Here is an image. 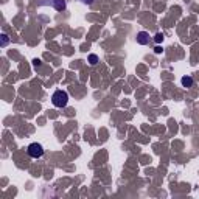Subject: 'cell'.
<instances>
[{
    "instance_id": "obj_10",
    "label": "cell",
    "mask_w": 199,
    "mask_h": 199,
    "mask_svg": "<svg viewBox=\"0 0 199 199\" xmlns=\"http://www.w3.org/2000/svg\"><path fill=\"white\" fill-rule=\"evenodd\" d=\"M33 64H34V67H39V65H41V59H34Z\"/></svg>"
},
{
    "instance_id": "obj_1",
    "label": "cell",
    "mask_w": 199,
    "mask_h": 199,
    "mask_svg": "<svg viewBox=\"0 0 199 199\" xmlns=\"http://www.w3.org/2000/svg\"><path fill=\"white\" fill-rule=\"evenodd\" d=\"M52 103L55 107H59V109L65 107L68 103V93L65 90H56L52 96Z\"/></svg>"
},
{
    "instance_id": "obj_7",
    "label": "cell",
    "mask_w": 199,
    "mask_h": 199,
    "mask_svg": "<svg viewBox=\"0 0 199 199\" xmlns=\"http://www.w3.org/2000/svg\"><path fill=\"white\" fill-rule=\"evenodd\" d=\"M154 41H156L157 44H160V42L163 41V33H157V34L154 36Z\"/></svg>"
},
{
    "instance_id": "obj_2",
    "label": "cell",
    "mask_w": 199,
    "mask_h": 199,
    "mask_svg": "<svg viewBox=\"0 0 199 199\" xmlns=\"http://www.w3.org/2000/svg\"><path fill=\"white\" fill-rule=\"evenodd\" d=\"M27 153H28L30 157L39 159V157L44 156V146H42L41 143H30L28 148H27Z\"/></svg>"
},
{
    "instance_id": "obj_3",
    "label": "cell",
    "mask_w": 199,
    "mask_h": 199,
    "mask_svg": "<svg viewBox=\"0 0 199 199\" xmlns=\"http://www.w3.org/2000/svg\"><path fill=\"white\" fill-rule=\"evenodd\" d=\"M137 42H139L140 45H146V44H149V34H148L146 31H140V33H137Z\"/></svg>"
},
{
    "instance_id": "obj_5",
    "label": "cell",
    "mask_w": 199,
    "mask_h": 199,
    "mask_svg": "<svg viewBox=\"0 0 199 199\" xmlns=\"http://www.w3.org/2000/svg\"><path fill=\"white\" fill-rule=\"evenodd\" d=\"M181 83H182V86L184 87H187V89H190V87H193V78L191 76H188V75H185V76H182V80H181Z\"/></svg>"
},
{
    "instance_id": "obj_11",
    "label": "cell",
    "mask_w": 199,
    "mask_h": 199,
    "mask_svg": "<svg viewBox=\"0 0 199 199\" xmlns=\"http://www.w3.org/2000/svg\"><path fill=\"white\" fill-rule=\"evenodd\" d=\"M81 2H83V3H86V5H90V3L93 2V0H81Z\"/></svg>"
},
{
    "instance_id": "obj_9",
    "label": "cell",
    "mask_w": 199,
    "mask_h": 199,
    "mask_svg": "<svg viewBox=\"0 0 199 199\" xmlns=\"http://www.w3.org/2000/svg\"><path fill=\"white\" fill-rule=\"evenodd\" d=\"M154 53L160 55V53H162V47H156V48H154Z\"/></svg>"
},
{
    "instance_id": "obj_4",
    "label": "cell",
    "mask_w": 199,
    "mask_h": 199,
    "mask_svg": "<svg viewBox=\"0 0 199 199\" xmlns=\"http://www.w3.org/2000/svg\"><path fill=\"white\" fill-rule=\"evenodd\" d=\"M52 3H53V6H55L56 11H64L65 6H67L65 0H52Z\"/></svg>"
},
{
    "instance_id": "obj_8",
    "label": "cell",
    "mask_w": 199,
    "mask_h": 199,
    "mask_svg": "<svg viewBox=\"0 0 199 199\" xmlns=\"http://www.w3.org/2000/svg\"><path fill=\"white\" fill-rule=\"evenodd\" d=\"M2 39H3V42H2V45L5 47V45L8 44V36H6V34H2Z\"/></svg>"
},
{
    "instance_id": "obj_6",
    "label": "cell",
    "mask_w": 199,
    "mask_h": 199,
    "mask_svg": "<svg viewBox=\"0 0 199 199\" xmlns=\"http://www.w3.org/2000/svg\"><path fill=\"white\" fill-rule=\"evenodd\" d=\"M89 64H90V65H96V64H98V56L93 55V53H90V55H89Z\"/></svg>"
}]
</instances>
